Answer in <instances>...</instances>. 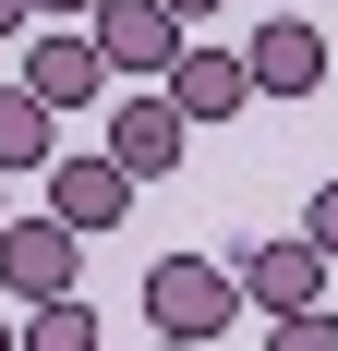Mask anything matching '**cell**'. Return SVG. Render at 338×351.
<instances>
[{
    "instance_id": "1",
    "label": "cell",
    "mask_w": 338,
    "mask_h": 351,
    "mask_svg": "<svg viewBox=\"0 0 338 351\" xmlns=\"http://www.w3.org/2000/svg\"><path fill=\"white\" fill-rule=\"evenodd\" d=\"M145 327H157V339H230L242 327V267L157 254V267H145Z\"/></svg>"
},
{
    "instance_id": "2",
    "label": "cell",
    "mask_w": 338,
    "mask_h": 351,
    "mask_svg": "<svg viewBox=\"0 0 338 351\" xmlns=\"http://www.w3.org/2000/svg\"><path fill=\"white\" fill-rule=\"evenodd\" d=\"M85 279V230H73L61 206H25V218H0V291L12 303H49V291Z\"/></svg>"
},
{
    "instance_id": "3",
    "label": "cell",
    "mask_w": 338,
    "mask_h": 351,
    "mask_svg": "<svg viewBox=\"0 0 338 351\" xmlns=\"http://www.w3.org/2000/svg\"><path fill=\"white\" fill-rule=\"evenodd\" d=\"M242 61H254V97H314V85H326V36L302 25V12H290V0H266V12H254V36H242Z\"/></svg>"
},
{
    "instance_id": "4",
    "label": "cell",
    "mask_w": 338,
    "mask_h": 351,
    "mask_svg": "<svg viewBox=\"0 0 338 351\" xmlns=\"http://www.w3.org/2000/svg\"><path fill=\"white\" fill-rule=\"evenodd\" d=\"M85 25H97V49H109L121 85H157V73L181 61V12H169V0H97Z\"/></svg>"
},
{
    "instance_id": "5",
    "label": "cell",
    "mask_w": 338,
    "mask_h": 351,
    "mask_svg": "<svg viewBox=\"0 0 338 351\" xmlns=\"http://www.w3.org/2000/svg\"><path fill=\"white\" fill-rule=\"evenodd\" d=\"M181 134H194V109L169 97V85H145V97L109 109V158H121L133 182H169V170H181Z\"/></svg>"
},
{
    "instance_id": "6",
    "label": "cell",
    "mask_w": 338,
    "mask_h": 351,
    "mask_svg": "<svg viewBox=\"0 0 338 351\" xmlns=\"http://www.w3.org/2000/svg\"><path fill=\"white\" fill-rule=\"evenodd\" d=\"M25 85H36L49 109H97L109 85H121V73H109V49H97V25H49V36L25 49Z\"/></svg>"
},
{
    "instance_id": "7",
    "label": "cell",
    "mask_w": 338,
    "mask_h": 351,
    "mask_svg": "<svg viewBox=\"0 0 338 351\" xmlns=\"http://www.w3.org/2000/svg\"><path fill=\"white\" fill-rule=\"evenodd\" d=\"M49 206L97 243V230H121V218H133V170H121L109 145H97V158H49Z\"/></svg>"
},
{
    "instance_id": "8",
    "label": "cell",
    "mask_w": 338,
    "mask_h": 351,
    "mask_svg": "<svg viewBox=\"0 0 338 351\" xmlns=\"http://www.w3.org/2000/svg\"><path fill=\"white\" fill-rule=\"evenodd\" d=\"M326 267H338V254L314 243V230H278V243H254V254H242V303L290 315V303H314V291H326Z\"/></svg>"
},
{
    "instance_id": "9",
    "label": "cell",
    "mask_w": 338,
    "mask_h": 351,
    "mask_svg": "<svg viewBox=\"0 0 338 351\" xmlns=\"http://www.w3.org/2000/svg\"><path fill=\"white\" fill-rule=\"evenodd\" d=\"M157 85L194 109V121H242V109H254V61H242V49H194V36H181V61H169Z\"/></svg>"
},
{
    "instance_id": "10",
    "label": "cell",
    "mask_w": 338,
    "mask_h": 351,
    "mask_svg": "<svg viewBox=\"0 0 338 351\" xmlns=\"http://www.w3.org/2000/svg\"><path fill=\"white\" fill-rule=\"evenodd\" d=\"M49 158H61V109L12 73V85H0V170H49Z\"/></svg>"
},
{
    "instance_id": "11",
    "label": "cell",
    "mask_w": 338,
    "mask_h": 351,
    "mask_svg": "<svg viewBox=\"0 0 338 351\" xmlns=\"http://www.w3.org/2000/svg\"><path fill=\"white\" fill-rule=\"evenodd\" d=\"M25 351H97V303H85V291H49L25 315Z\"/></svg>"
},
{
    "instance_id": "12",
    "label": "cell",
    "mask_w": 338,
    "mask_h": 351,
    "mask_svg": "<svg viewBox=\"0 0 338 351\" xmlns=\"http://www.w3.org/2000/svg\"><path fill=\"white\" fill-rule=\"evenodd\" d=\"M278 327V351H338V315L326 303H290V315H266Z\"/></svg>"
},
{
    "instance_id": "13",
    "label": "cell",
    "mask_w": 338,
    "mask_h": 351,
    "mask_svg": "<svg viewBox=\"0 0 338 351\" xmlns=\"http://www.w3.org/2000/svg\"><path fill=\"white\" fill-rule=\"evenodd\" d=\"M302 230H314V243L338 254V182H314V206H302Z\"/></svg>"
},
{
    "instance_id": "14",
    "label": "cell",
    "mask_w": 338,
    "mask_h": 351,
    "mask_svg": "<svg viewBox=\"0 0 338 351\" xmlns=\"http://www.w3.org/2000/svg\"><path fill=\"white\" fill-rule=\"evenodd\" d=\"M36 12H49V0H0V36H25V25H36Z\"/></svg>"
},
{
    "instance_id": "15",
    "label": "cell",
    "mask_w": 338,
    "mask_h": 351,
    "mask_svg": "<svg viewBox=\"0 0 338 351\" xmlns=\"http://www.w3.org/2000/svg\"><path fill=\"white\" fill-rule=\"evenodd\" d=\"M49 12H61V25H85V12H97V0H49Z\"/></svg>"
},
{
    "instance_id": "16",
    "label": "cell",
    "mask_w": 338,
    "mask_h": 351,
    "mask_svg": "<svg viewBox=\"0 0 338 351\" xmlns=\"http://www.w3.org/2000/svg\"><path fill=\"white\" fill-rule=\"evenodd\" d=\"M169 12H181V25H194V12H218V0H169Z\"/></svg>"
},
{
    "instance_id": "17",
    "label": "cell",
    "mask_w": 338,
    "mask_h": 351,
    "mask_svg": "<svg viewBox=\"0 0 338 351\" xmlns=\"http://www.w3.org/2000/svg\"><path fill=\"white\" fill-rule=\"evenodd\" d=\"M0 339H12V315H0Z\"/></svg>"
},
{
    "instance_id": "18",
    "label": "cell",
    "mask_w": 338,
    "mask_h": 351,
    "mask_svg": "<svg viewBox=\"0 0 338 351\" xmlns=\"http://www.w3.org/2000/svg\"><path fill=\"white\" fill-rule=\"evenodd\" d=\"M0 182H12V170H0ZM0 218H12V206H0Z\"/></svg>"
}]
</instances>
